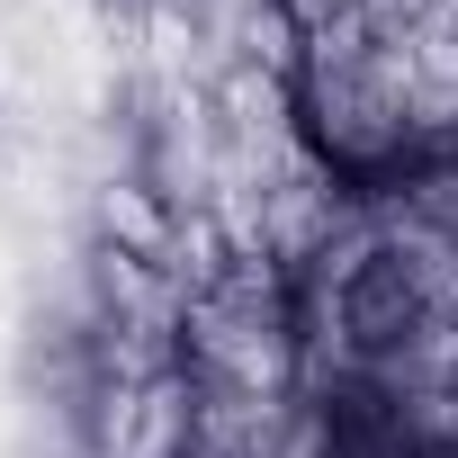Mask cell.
I'll list each match as a JSON object with an SVG mask.
<instances>
[{
  "label": "cell",
  "mask_w": 458,
  "mask_h": 458,
  "mask_svg": "<svg viewBox=\"0 0 458 458\" xmlns=\"http://www.w3.org/2000/svg\"><path fill=\"white\" fill-rule=\"evenodd\" d=\"M279 19L315 46V37H342V28H369V0H279Z\"/></svg>",
  "instance_id": "6da1fadb"
},
{
  "label": "cell",
  "mask_w": 458,
  "mask_h": 458,
  "mask_svg": "<svg viewBox=\"0 0 458 458\" xmlns=\"http://www.w3.org/2000/svg\"><path fill=\"white\" fill-rule=\"evenodd\" d=\"M0 153H10V108H0Z\"/></svg>",
  "instance_id": "7a4b0ae2"
}]
</instances>
